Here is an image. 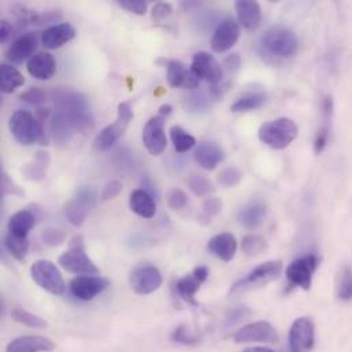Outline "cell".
I'll list each match as a JSON object with an SVG mask.
<instances>
[{
	"label": "cell",
	"mask_w": 352,
	"mask_h": 352,
	"mask_svg": "<svg viewBox=\"0 0 352 352\" xmlns=\"http://www.w3.org/2000/svg\"><path fill=\"white\" fill-rule=\"evenodd\" d=\"M129 284L138 295H150L162 285V274L153 265H139L131 272Z\"/></svg>",
	"instance_id": "30bf717a"
},
{
	"label": "cell",
	"mask_w": 352,
	"mask_h": 352,
	"mask_svg": "<svg viewBox=\"0 0 352 352\" xmlns=\"http://www.w3.org/2000/svg\"><path fill=\"white\" fill-rule=\"evenodd\" d=\"M166 78L170 87L184 88V89H196L199 88V78L192 73L190 67L188 69L182 62L170 60L166 66Z\"/></svg>",
	"instance_id": "44dd1931"
},
{
	"label": "cell",
	"mask_w": 352,
	"mask_h": 352,
	"mask_svg": "<svg viewBox=\"0 0 352 352\" xmlns=\"http://www.w3.org/2000/svg\"><path fill=\"white\" fill-rule=\"evenodd\" d=\"M170 139L173 142L175 150L179 154H184L189 150H192L196 144V140L192 135H189L186 131H184L181 126L175 125L170 129Z\"/></svg>",
	"instance_id": "e575fe53"
},
{
	"label": "cell",
	"mask_w": 352,
	"mask_h": 352,
	"mask_svg": "<svg viewBox=\"0 0 352 352\" xmlns=\"http://www.w3.org/2000/svg\"><path fill=\"white\" fill-rule=\"evenodd\" d=\"M225 67H228L229 70H237L240 67V58H239V55L237 54L229 55L225 59Z\"/></svg>",
	"instance_id": "11a10c76"
},
{
	"label": "cell",
	"mask_w": 352,
	"mask_h": 352,
	"mask_svg": "<svg viewBox=\"0 0 352 352\" xmlns=\"http://www.w3.org/2000/svg\"><path fill=\"white\" fill-rule=\"evenodd\" d=\"M172 111H173V107L170 104H164V106L160 107V114L158 116L166 118V117H169L172 114Z\"/></svg>",
	"instance_id": "6f0895ef"
},
{
	"label": "cell",
	"mask_w": 352,
	"mask_h": 352,
	"mask_svg": "<svg viewBox=\"0 0 352 352\" xmlns=\"http://www.w3.org/2000/svg\"><path fill=\"white\" fill-rule=\"evenodd\" d=\"M11 30H12V25L7 19H1V22H0V40L6 41V38L11 34Z\"/></svg>",
	"instance_id": "db71d44e"
},
{
	"label": "cell",
	"mask_w": 352,
	"mask_h": 352,
	"mask_svg": "<svg viewBox=\"0 0 352 352\" xmlns=\"http://www.w3.org/2000/svg\"><path fill=\"white\" fill-rule=\"evenodd\" d=\"M54 342L43 336H21L14 339L6 349V352H52Z\"/></svg>",
	"instance_id": "cb8c5ba5"
},
{
	"label": "cell",
	"mask_w": 352,
	"mask_h": 352,
	"mask_svg": "<svg viewBox=\"0 0 352 352\" xmlns=\"http://www.w3.org/2000/svg\"><path fill=\"white\" fill-rule=\"evenodd\" d=\"M298 125L289 118H278L261 125L259 140L273 150H284L298 138Z\"/></svg>",
	"instance_id": "3957f363"
},
{
	"label": "cell",
	"mask_w": 352,
	"mask_h": 352,
	"mask_svg": "<svg viewBox=\"0 0 352 352\" xmlns=\"http://www.w3.org/2000/svg\"><path fill=\"white\" fill-rule=\"evenodd\" d=\"M283 272V262L281 261H269L265 262L259 266H256L254 270H251L244 278L239 280L233 287H232V292H237L254 285H261V284H266L272 280H276L280 273Z\"/></svg>",
	"instance_id": "4fadbf2b"
},
{
	"label": "cell",
	"mask_w": 352,
	"mask_h": 352,
	"mask_svg": "<svg viewBox=\"0 0 352 352\" xmlns=\"http://www.w3.org/2000/svg\"><path fill=\"white\" fill-rule=\"evenodd\" d=\"M1 195H18L22 196L23 192L8 178L6 173H1Z\"/></svg>",
	"instance_id": "f5cc1de1"
},
{
	"label": "cell",
	"mask_w": 352,
	"mask_h": 352,
	"mask_svg": "<svg viewBox=\"0 0 352 352\" xmlns=\"http://www.w3.org/2000/svg\"><path fill=\"white\" fill-rule=\"evenodd\" d=\"M41 240L45 245L58 247L66 240V233L58 228H47L41 232Z\"/></svg>",
	"instance_id": "7bdbcfd3"
},
{
	"label": "cell",
	"mask_w": 352,
	"mask_h": 352,
	"mask_svg": "<svg viewBox=\"0 0 352 352\" xmlns=\"http://www.w3.org/2000/svg\"><path fill=\"white\" fill-rule=\"evenodd\" d=\"M222 210V201L217 197H208L204 203H203V210H201V215L199 217L200 222L203 223H208L211 222V218L218 215Z\"/></svg>",
	"instance_id": "b9f144b4"
},
{
	"label": "cell",
	"mask_w": 352,
	"mask_h": 352,
	"mask_svg": "<svg viewBox=\"0 0 352 352\" xmlns=\"http://www.w3.org/2000/svg\"><path fill=\"white\" fill-rule=\"evenodd\" d=\"M234 8L237 12L239 22L243 28L248 30H254L259 26L262 21L261 6L252 0H237L234 3Z\"/></svg>",
	"instance_id": "d4e9b609"
},
{
	"label": "cell",
	"mask_w": 352,
	"mask_h": 352,
	"mask_svg": "<svg viewBox=\"0 0 352 352\" xmlns=\"http://www.w3.org/2000/svg\"><path fill=\"white\" fill-rule=\"evenodd\" d=\"M36 225V217L30 210H21L15 212L8 221V233L16 237H28L29 232Z\"/></svg>",
	"instance_id": "f546056e"
},
{
	"label": "cell",
	"mask_w": 352,
	"mask_h": 352,
	"mask_svg": "<svg viewBox=\"0 0 352 352\" xmlns=\"http://www.w3.org/2000/svg\"><path fill=\"white\" fill-rule=\"evenodd\" d=\"M143 144L153 157H160L166 151L168 138L164 117H153L146 124L143 129Z\"/></svg>",
	"instance_id": "8fae6325"
},
{
	"label": "cell",
	"mask_w": 352,
	"mask_h": 352,
	"mask_svg": "<svg viewBox=\"0 0 352 352\" xmlns=\"http://www.w3.org/2000/svg\"><path fill=\"white\" fill-rule=\"evenodd\" d=\"M65 212H66L69 222L77 228L84 223V221L87 219V215L89 214V211L85 207H82L78 201H76L74 199H72L66 203Z\"/></svg>",
	"instance_id": "74e56055"
},
{
	"label": "cell",
	"mask_w": 352,
	"mask_h": 352,
	"mask_svg": "<svg viewBox=\"0 0 352 352\" xmlns=\"http://www.w3.org/2000/svg\"><path fill=\"white\" fill-rule=\"evenodd\" d=\"M208 277V269L206 266L196 267L190 274L179 278L176 283V289L182 300L192 306H197V302L195 299L196 292L200 289L201 284Z\"/></svg>",
	"instance_id": "e0dca14e"
},
{
	"label": "cell",
	"mask_w": 352,
	"mask_h": 352,
	"mask_svg": "<svg viewBox=\"0 0 352 352\" xmlns=\"http://www.w3.org/2000/svg\"><path fill=\"white\" fill-rule=\"evenodd\" d=\"M314 346V324L310 318H298L289 331L291 352L311 351Z\"/></svg>",
	"instance_id": "5bb4252c"
},
{
	"label": "cell",
	"mask_w": 352,
	"mask_h": 352,
	"mask_svg": "<svg viewBox=\"0 0 352 352\" xmlns=\"http://www.w3.org/2000/svg\"><path fill=\"white\" fill-rule=\"evenodd\" d=\"M251 316V311L247 307H237L233 309L225 318V328H232L234 325H237L239 322L244 321L245 318H248Z\"/></svg>",
	"instance_id": "c3c4849f"
},
{
	"label": "cell",
	"mask_w": 352,
	"mask_h": 352,
	"mask_svg": "<svg viewBox=\"0 0 352 352\" xmlns=\"http://www.w3.org/2000/svg\"><path fill=\"white\" fill-rule=\"evenodd\" d=\"M12 138L22 146L44 143V129L41 121L28 110L15 111L8 120Z\"/></svg>",
	"instance_id": "7a4b0ae2"
},
{
	"label": "cell",
	"mask_w": 352,
	"mask_h": 352,
	"mask_svg": "<svg viewBox=\"0 0 352 352\" xmlns=\"http://www.w3.org/2000/svg\"><path fill=\"white\" fill-rule=\"evenodd\" d=\"M190 70L199 80H203L212 87L219 85L223 80V67L211 54L206 51H200L193 55Z\"/></svg>",
	"instance_id": "9c48e42d"
},
{
	"label": "cell",
	"mask_w": 352,
	"mask_h": 352,
	"mask_svg": "<svg viewBox=\"0 0 352 352\" xmlns=\"http://www.w3.org/2000/svg\"><path fill=\"white\" fill-rule=\"evenodd\" d=\"M122 188H124V186H122V182H120V181H117V179L110 181V182L104 186L100 199H102L103 201L113 200V199H116V197L122 192Z\"/></svg>",
	"instance_id": "816d5d0a"
},
{
	"label": "cell",
	"mask_w": 352,
	"mask_h": 352,
	"mask_svg": "<svg viewBox=\"0 0 352 352\" xmlns=\"http://www.w3.org/2000/svg\"><path fill=\"white\" fill-rule=\"evenodd\" d=\"M135 118L133 110H132V103L131 102H124L118 106V117L117 120L107 125L104 129L98 133V136L94 140V147L98 151H107L110 150L125 133L128 129L131 121Z\"/></svg>",
	"instance_id": "8992f818"
},
{
	"label": "cell",
	"mask_w": 352,
	"mask_h": 352,
	"mask_svg": "<svg viewBox=\"0 0 352 352\" xmlns=\"http://www.w3.org/2000/svg\"><path fill=\"white\" fill-rule=\"evenodd\" d=\"M30 276L40 288L52 295H62L65 292L63 277L56 265L51 261H36L30 267Z\"/></svg>",
	"instance_id": "52a82bcc"
},
{
	"label": "cell",
	"mask_w": 352,
	"mask_h": 352,
	"mask_svg": "<svg viewBox=\"0 0 352 352\" xmlns=\"http://www.w3.org/2000/svg\"><path fill=\"white\" fill-rule=\"evenodd\" d=\"M117 3L124 10L136 15H144L147 12V1L144 0H118Z\"/></svg>",
	"instance_id": "681fc988"
},
{
	"label": "cell",
	"mask_w": 352,
	"mask_h": 352,
	"mask_svg": "<svg viewBox=\"0 0 352 352\" xmlns=\"http://www.w3.org/2000/svg\"><path fill=\"white\" fill-rule=\"evenodd\" d=\"M38 44L37 33L29 32L21 34L18 38L12 41V44L6 51V58L12 63H22L23 60H29L33 56Z\"/></svg>",
	"instance_id": "ac0fdd59"
},
{
	"label": "cell",
	"mask_w": 352,
	"mask_h": 352,
	"mask_svg": "<svg viewBox=\"0 0 352 352\" xmlns=\"http://www.w3.org/2000/svg\"><path fill=\"white\" fill-rule=\"evenodd\" d=\"M188 204V195L182 190V189H178V188H173L169 193H168V206L178 211V210H182L185 206Z\"/></svg>",
	"instance_id": "bcb514c9"
},
{
	"label": "cell",
	"mask_w": 352,
	"mask_h": 352,
	"mask_svg": "<svg viewBox=\"0 0 352 352\" xmlns=\"http://www.w3.org/2000/svg\"><path fill=\"white\" fill-rule=\"evenodd\" d=\"M73 199L76 201H78L82 207H85L88 211H91L92 208L96 207L99 196H98V192L92 186L84 185V186H80L77 189V192H76Z\"/></svg>",
	"instance_id": "f35d334b"
},
{
	"label": "cell",
	"mask_w": 352,
	"mask_h": 352,
	"mask_svg": "<svg viewBox=\"0 0 352 352\" xmlns=\"http://www.w3.org/2000/svg\"><path fill=\"white\" fill-rule=\"evenodd\" d=\"M11 317L14 321H16L18 324H22L25 327H29V328H34V329H44L48 327V324L45 322V320L23 310V309H14L11 311Z\"/></svg>",
	"instance_id": "d590c367"
},
{
	"label": "cell",
	"mask_w": 352,
	"mask_h": 352,
	"mask_svg": "<svg viewBox=\"0 0 352 352\" xmlns=\"http://www.w3.org/2000/svg\"><path fill=\"white\" fill-rule=\"evenodd\" d=\"M332 117H333V99L332 96H325L322 100V125L318 129V133L314 142V150L317 154L322 153L328 144V140L331 136V128H332Z\"/></svg>",
	"instance_id": "83f0119b"
},
{
	"label": "cell",
	"mask_w": 352,
	"mask_h": 352,
	"mask_svg": "<svg viewBox=\"0 0 352 352\" xmlns=\"http://www.w3.org/2000/svg\"><path fill=\"white\" fill-rule=\"evenodd\" d=\"M241 179H243V172L239 170L237 168H228L223 172H221L218 176V182L225 188H233L239 185Z\"/></svg>",
	"instance_id": "f6af8a7d"
},
{
	"label": "cell",
	"mask_w": 352,
	"mask_h": 352,
	"mask_svg": "<svg viewBox=\"0 0 352 352\" xmlns=\"http://www.w3.org/2000/svg\"><path fill=\"white\" fill-rule=\"evenodd\" d=\"M189 189L196 195V196H207L214 192V186L211 181L204 176H192L188 179Z\"/></svg>",
	"instance_id": "60d3db41"
},
{
	"label": "cell",
	"mask_w": 352,
	"mask_h": 352,
	"mask_svg": "<svg viewBox=\"0 0 352 352\" xmlns=\"http://www.w3.org/2000/svg\"><path fill=\"white\" fill-rule=\"evenodd\" d=\"M4 247L14 259L22 262L29 251V240L28 237H16L11 233H7L4 237Z\"/></svg>",
	"instance_id": "836d02e7"
},
{
	"label": "cell",
	"mask_w": 352,
	"mask_h": 352,
	"mask_svg": "<svg viewBox=\"0 0 352 352\" xmlns=\"http://www.w3.org/2000/svg\"><path fill=\"white\" fill-rule=\"evenodd\" d=\"M52 100L55 102L56 110L67 113L70 117H73L78 122L81 131L91 128L92 125L91 110L82 94L73 89H67V88H59L52 92Z\"/></svg>",
	"instance_id": "6da1fadb"
},
{
	"label": "cell",
	"mask_w": 352,
	"mask_h": 352,
	"mask_svg": "<svg viewBox=\"0 0 352 352\" xmlns=\"http://www.w3.org/2000/svg\"><path fill=\"white\" fill-rule=\"evenodd\" d=\"M173 14V6L170 3H157L153 7V18L157 22H164Z\"/></svg>",
	"instance_id": "f907efd6"
},
{
	"label": "cell",
	"mask_w": 352,
	"mask_h": 352,
	"mask_svg": "<svg viewBox=\"0 0 352 352\" xmlns=\"http://www.w3.org/2000/svg\"><path fill=\"white\" fill-rule=\"evenodd\" d=\"M277 340L276 329L266 321L245 325L234 335L236 343H276Z\"/></svg>",
	"instance_id": "9a60e30c"
},
{
	"label": "cell",
	"mask_w": 352,
	"mask_h": 352,
	"mask_svg": "<svg viewBox=\"0 0 352 352\" xmlns=\"http://www.w3.org/2000/svg\"><path fill=\"white\" fill-rule=\"evenodd\" d=\"M243 352H276L272 349H267V347H252V349H247Z\"/></svg>",
	"instance_id": "680465c9"
},
{
	"label": "cell",
	"mask_w": 352,
	"mask_h": 352,
	"mask_svg": "<svg viewBox=\"0 0 352 352\" xmlns=\"http://www.w3.org/2000/svg\"><path fill=\"white\" fill-rule=\"evenodd\" d=\"M208 250L221 261L230 262L237 251L236 237L230 233H221L210 239Z\"/></svg>",
	"instance_id": "484cf974"
},
{
	"label": "cell",
	"mask_w": 352,
	"mask_h": 352,
	"mask_svg": "<svg viewBox=\"0 0 352 352\" xmlns=\"http://www.w3.org/2000/svg\"><path fill=\"white\" fill-rule=\"evenodd\" d=\"M266 214L267 208L262 201H252L240 211L239 219L245 229L255 230L262 225Z\"/></svg>",
	"instance_id": "f1b7e54d"
},
{
	"label": "cell",
	"mask_w": 352,
	"mask_h": 352,
	"mask_svg": "<svg viewBox=\"0 0 352 352\" xmlns=\"http://www.w3.org/2000/svg\"><path fill=\"white\" fill-rule=\"evenodd\" d=\"M37 118L43 122V121H45L48 117H50V114H51V110L50 109H44V107H38L37 109Z\"/></svg>",
	"instance_id": "9f6ffc18"
},
{
	"label": "cell",
	"mask_w": 352,
	"mask_h": 352,
	"mask_svg": "<svg viewBox=\"0 0 352 352\" xmlns=\"http://www.w3.org/2000/svg\"><path fill=\"white\" fill-rule=\"evenodd\" d=\"M338 298L340 300H351L352 299V269L350 266H344L338 284Z\"/></svg>",
	"instance_id": "ab89813d"
},
{
	"label": "cell",
	"mask_w": 352,
	"mask_h": 352,
	"mask_svg": "<svg viewBox=\"0 0 352 352\" xmlns=\"http://www.w3.org/2000/svg\"><path fill=\"white\" fill-rule=\"evenodd\" d=\"M320 265V258L314 254L300 256L295 259L287 267V278L292 287H299L305 291H309L313 281V274L316 273Z\"/></svg>",
	"instance_id": "ba28073f"
},
{
	"label": "cell",
	"mask_w": 352,
	"mask_h": 352,
	"mask_svg": "<svg viewBox=\"0 0 352 352\" xmlns=\"http://www.w3.org/2000/svg\"><path fill=\"white\" fill-rule=\"evenodd\" d=\"M240 37V26L233 18L223 19L211 37V50L217 54L230 50Z\"/></svg>",
	"instance_id": "2e32d148"
},
{
	"label": "cell",
	"mask_w": 352,
	"mask_h": 352,
	"mask_svg": "<svg viewBox=\"0 0 352 352\" xmlns=\"http://www.w3.org/2000/svg\"><path fill=\"white\" fill-rule=\"evenodd\" d=\"M80 131H81L80 125L67 113L56 110L55 114L52 116L51 133L58 144L65 146V144L70 143L73 136Z\"/></svg>",
	"instance_id": "d6986e66"
},
{
	"label": "cell",
	"mask_w": 352,
	"mask_h": 352,
	"mask_svg": "<svg viewBox=\"0 0 352 352\" xmlns=\"http://www.w3.org/2000/svg\"><path fill=\"white\" fill-rule=\"evenodd\" d=\"M48 165H50V154L45 151H37L33 161L22 169V173L28 179L40 181L47 175Z\"/></svg>",
	"instance_id": "1f68e13d"
},
{
	"label": "cell",
	"mask_w": 352,
	"mask_h": 352,
	"mask_svg": "<svg viewBox=\"0 0 352 352\" xmlns=\"http://www.w3.org/2000/svg\"><path fill=\"white\" fill-rule=\"evenodd\" d=\"M56 60L50 52H38L33 55L26 63L29 74L40 81L51 80L56 73Z\"/></svg>",
	"instance_id": "7402d4cb"
},
{
	"label": "cell",
	"mask_w": 352,
	"mask_h": 352,
	"mask_svg": "<svg viewBox=\"0 0 352 352\" xmlns=\"http://www.w3.org/2000/svg\"><path fill=\"white\" fill-rule=\"evenodd\" d=\"M172 340L179 343V344H184V346H195V344L200 343V339L197 336H195L185 325H179L173 331Z\"/></svg>",
	"instance_id": "ee69618b"
},
{
	"label": "cell",
	"mask_w": 352,
	"mask_h": 352,
	"mask_svg": "<svg viewBox=\"0 0 352 352\" xmlns=\"http://www.w3.org/2000/svg\"><path fill=\"white\" fill-rule=\"evenodd\" d=\"M21 100L29 103V104H33V106H40L43 103H45L47 100V94L44 89L41 88H30L28 89L26 92H23L21 96H19Z\"/></svg>",
	"instance_id": "7dc6e473"
},
{
	"label": "cell",
	"mask_w": 352,
	"mask_h": 352,
	"mask_svg": "<svg viewBox=\"0 0 352 352\" xmlns=\"http://www.w3.org/2000/svg\"><path fill=\"white\" fill-rule=\"evenodd\" d=\"M25 84V77L11 65L1 63L0 66V89L3 94H12Z\"/></svg>",
	"instance_id": "4dcf8cb0"
},
{
	"label": "cell",
	"mask_w": 352,
	"mask_h": 352,
	"mask_svg": "<svg viewBox=\"0 0 352 352\" xmlns=\"http://www.w3.org/2000/svg\"><path fill=\"white\" fill-rule=\"evenodd\" d=\"M76 37V29L69 22L48 26L41 33V44L48 50H58Z\"/></svg>",
	"instance_id": "ffe728a7"
},
{
	"label": "cell",
	"mask_w": 352,
	"mask_h": 352,
	"mask_svg": "<svg viewBox=\"0 0 352 352\" xmlns=\"http://www.w3.org/2000/svg\"><path fill=\"white\" fill-rule=\"evenodd\" d=\"M131 210L143 218H153L157 214V201L146 189H135L129 197Z\"/></svg>",
	"instance_id": "4316f807"
},
{
	"label": "cell",
	"mask_w": 352,
	"mask_h": 352,
	"mask_svg": "<svg viewBox=\"0 0 352 352\" xmlns=\"http://www.w3.org/2000/svg\"><path fill=\"white\" fill-rule=\"evenodd\" d=\"M110 287V281L100 276H77L70 281V292L74 298L91 302Z\"/></svg>",
	"instance_id": "7c38bea8"
},
{
	"label": "cell",
	"mask_w": 352,
	"mask_h": 352,
	"mask_svg": "<svg viewBox=\"0 0 352 352\" xmlns=\"http://www.w3.org/2000/svg\"><path fill=\"white\" fill-rule=\"evenodd\" d=\"M266 103V95L262 92H251L239 98L230 107L233 113H245L261 109Z\"/></svg>",
	"instance_id": "d6a6232c"
},
{
	"label": "cell",
	"mask_w": 352,
	"mask_h": 352,
	"mask_svg": "<svg viewBox=\"0 0 352 352\" xmlns=\"http://www.w3.org/2000/svg\"><path fill=\"white\" fill-rule=\"evenodd\" d=\"M58 263L69 273L78 276H98L99 269L87 255L82 236H76L69 243V250L63 252Z\"/></svg>",
	"instance_id": "277c9868"
},
{
	"label": "cell",
	"mask_w": 352,
	"mask_h": 352,
	"mask_svg": "<svg viewBox=\"0 0 352 352\" xmlns=\"http://www.w3.org/2000/svg\"><path fill=\"white\" fill-rule=\"evenodd\" d=\"M225 158L222 148L211 142H201L195 150V161L204 170H214Z\"/></svg>",
	"instance_id": "603a6c76"
},
{
	"label": "cell",
	"mask_w": 352,
	"mask_h": 352,
	"mask_svg": "<svg viewBox=\"0 0 352 352\" xmlns=\"http://www.w3.org/2000/svg\"><path fill=\"white\" fill-rule=\"evenodd\" d=\"M241 250L248 256H256L267 250V243L258 234H247L243 237Z\"/></svg>",
	"instance_id": "8d00e7d4"
},
{
	"label": "cell",
	"mask_w": 352,
	"mask_h": 352,
	"mask_svg": "<svg viewBox=\"0 0 352 352\" xmlns=\"http://www.w3.org/2000/svg\"><path fill=\"white\" fill-rule=\"evenodd\" d=\"M263 50L276 58H292L299 50L296 34L285 26H273L262 37Z\"/></svg>",
	"instance_id": "5b68a950"
}]
</instances>
